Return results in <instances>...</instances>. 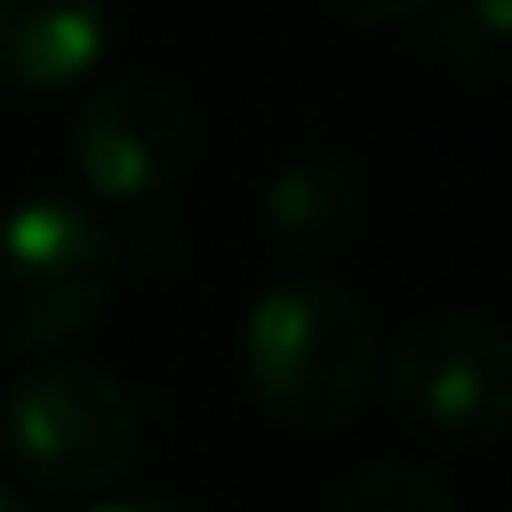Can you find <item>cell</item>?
<instances>
[{"mask_svg":"<svg viewBox=\"0 0 512 512\" xmlns=\"http://www.w3.org/2000/svg\"><path fill=\"white\" fill-rule=\"evenodd\" d=\"M260 221L273 234V247L292 253V260L338 253L363 227V163L331 150V143L279 156V169L260 188Z\"/></svg>","mask_w":512,"mask_h":512,"instance_id":"6","label":"cell"},{"mask_svg":"<svg viewBox=\"0 0 512 512\" xmlns=\"http://www.w3.org/2000/svg\"><path fill=\"white\" fill-rule=\"evenodd\" d=\"M331 512H461V500L448 493V480H435L428 467H363L357 480H344Z\"/></svg>","mask_w":512,"mask_h":512,"instance_id":"8","label":"cell"},{"mask_svg":"<svg viewBox=\"0 0 512 512\" xmlns=\"http://www.w3.org/2000/svg\"><path fill=\"white\" fill-rule=\"evenodd\" d=\"M441 39H448L461 72L500 78L506 72V39H512V0H448Z\"/></svg>","mask_w":512,"mask_h":512,"instance_id":"9","label":"cell"},{"mask_svg":"<svg viewBox=\"0 0 512 512\" xmlns=\"http://www.w3.org/2000/svg\"><path fill=\"white\" fill-rule=\"evenodd\" d=\"M91 512H188L182 500H163V493H143V500H104Z\"/></svg>","mask_w":512,"mask_h":512,"instance_id":"11","label":"cell"},{"mask_svg":"<svg viewBox=\"0 0 512 512\" xmlns=\"http://www.w3.org/2000/svg\"><path fill=\"white\" fill-rule=\"evenodd\" d=\"M0 512H33V500H20V493H13L7 480H0Z\"/></svg>","mask_w":512,"mask_h":512,"instance_id":"12","label":"cell"},{"mask_svg":"<svg viewBox=\"0 0 512 512\" xmlns=\"http://www.w3.org/2000/svg\"><path fill=\"white\" fill-rule=\"evenodd\" d=\"M383 376L389 409L441 448H487L512 422V338L493 312H428Z\"/></svg>","mask_w":512,"mask_h":512,"instance_id":"4","label":"cell"},{"mask_svg":"<svg viewBox=\"0 0 512 512\" xmlns=\"http://www.w3.org/2000/svg\"><path fill=\"white\" fill-rule=\"evenodd\" d=\"M240 370L266 422L338 435L376 389V318L331 279H279L240 325Z\"/></svg>","mask_w":512,"mask_h":512,"instance_id":"1","label":"cell"},{"mask_svg":"<svg viewBox=\"0 0 512 512\" xmlns=\"http://www.w3.org/2000/svg\"><path fill=\"white\" fill-rule=\"evenodd\" d=\"M72 169L98 201H150L188 175L201 124L169 78L124 72L98 85L72 117Z\"/></svg>","mask_w":512,"mask_h":512,"instance_id":"5","label":"cell"},{"mask_svg":"<svg viewBox=\"0 0 512 512\" xmlns=\"http://www.w3.org/2000/svg\"><path fill=\"white\" fill-rule=\"evenodd\" d=\"M325 7L338 13L344 26H402V20H415V13L441 7V0H325Z\"/></svg>","mask_w":512,"mask_h":512,"instance_id":"10","label":"cell"},{"mask_svg":"<svg viewBox=\"0 0 512 512\" xmlns=\"http://www.w3.org/2000/svg\"><path fill=\"white\" fill-rule=\"evenodd\" d=\"M7 461L52 500L111 493L143 454V409L98 363H39L0 402Z\"/></svg>","mask_w":512,"mask_h":512,"instance_id":"3","label":"cell"},{"mask_svg":"<svg viewBox=\"0 0 512 512\" xmlns=\"http://www.w3.org/2000/svg\"><path fill=\"white\" fill-rule=\"evenodd\" d=\"M124 279L117 234L59 195L13 201L0 214V350L52 357L104 325Z\"/></svg>","mask_w":512,"mask_h":512,"instance_id":"2","label":"cell"},{"mask_svg":"<svg viewBox=\"0 0 512 512\" xmlns=\"http://www.w3.org/2000/svg\"><path fill=\"white\" fill-rule=\"evenodd\" d=\"M111 52V0H0V91H65Z\"/></svg>","mask_w":512,"mask_h":512,"instance_id":"7","label":"cell"}]
</instances>
